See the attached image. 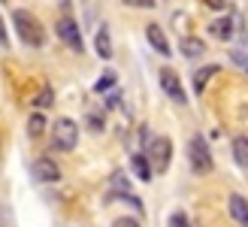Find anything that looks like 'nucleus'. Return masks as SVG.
Wrapping results in <instances>:
<instances>
[{
    "label": "nucleus",
    "mask_w": 248,
    "mask_h": 227,
    "mask_svg": "<svg viewBox=\"0 0 248 227\" xmlns=\"http://www.w3.org/2000/svg\"><path fill=\"white\" fill-rule=\"evenodd\" d=\"M12 21H16V28H18V36L28 46H43L46 43V31H43V24L36 21L31 12H24V9H16L12 12Z\"/></svg>",
    "instance_id": "f257e3e1"
},
{
    "label": "nucleus",
    "mask_w": 248,
    "mask_h": 227,
    "mask_svg": "<svg viewBox=\"0 0 248 227\" xmlns=\"http://www.w3.org/2000/svg\"><path fill=\"white\" fill-rule=\"evenodd\" d=\"M55 148L58 151H73L79 143V128H76V121L73 118H58L55 121Z\"/></svg>",
    "instance_id": "f03ea898"
},
{
    "label": "nucleus",
    "mask_w": 248,
    "mask_h": 227,
    "mask_svg": "<svg viewBox=\"0 0 248 227\" xmlns=\"http://www.w3.org/2000/svg\"><path fill=\"white\" fill-rule=\"evenodd\" d=\"M170 158H172V143L167 140V136H157V140L152 143V148H148V163H152V173L155 176L167 173Z\"/></svg>",
    "instance_id": "7ed1b4c3"
},
{
    "label": "nucleus",
    "mask_w": 248,
    "mask_h": 227,
    "mask_svg": "<svg viewBox=\"0 0 248 227\" xmlns=\"http://www.w3.org/2000/svg\"><path fill=\"white\" fill-rule=\"evenodd\" d=\"M188 158H191L194 173L206 176L209 170H212V155H209V148H206V143L200 140V136H191V143H188Z\"/></svg>",
    "instance_id": "20e7f679"
},
{
    "label": "nucleus",
    "mask_w": 248,
    "mask_h": 227,
    "mask_svg": "<svg viewBox=\"0 0 248 227\" xmlns=\"http://www.w3.org/2000/svg\"><path fill=\"white\" fill-rule=\"evenodd\" d=\"M160 88H164V91L176 100V103H188V94H185V88H182V82H179L176 70H170V67L160 70Z\"/></svg>",
    "instance_id": "39448f33"
},
{
    "label": "nucleus",
    "mask_w": 248,
    "mask_h": 227,
    "mask_svg": "<svg viewBox=\"0 0 248 227\" xmlns=\"http://www.w3.org/2000/svg\"><path fill=\"white\" fill-rule=\"evenodd\" d=\"M58 36L73 49V52L82 55V33H79V24L73 21V18H61L58 21Z\"/></svg>",
    "instance_id": "423d86ee"
},
{
    "label": "nucleus",
    "mask_w": 248,
    "mask_h": 227,
    "mask_svg": "<svg viewBox=\"0 0 248 227\" xmlns=\"http://www.w3.org/2000/svg\"><path fill=\"white\" fill-rule=\"evenodd\" d=\"M33 179L36 182H58L61 179V170H58V163L55 161H48V158H40V161H33Z\"/></svg>",
    "instance_id": "0eeeda50"
},
{
    "label": "nucleus",
    "mask_w": 248,
    "mask_h": 227,
    "mask_svg": "<svg viewBox=\"0 0 248 227\" xmlns=\"http://www.w3.org/2000/svg\"><path fill=\"white\" fill-rule=\"evenodd\" d=\"M145 36H148V43L157 49V55H170V43H167V36H164V31H160L157 24H148Z\"/></svg>",
    "instance_id": "6e6552de"
},
{
    "label": "nucleus",
    "mask_w": 248,
    "mask_h": 227,
    "mask_svg": "<svg viewBox=\"0 0 248 227\" xmlns=\"http://www.w3.org/2000/svg\"><path fill=\"white\" fill-rule=\"evenodd\" d=\"M179 49H182V55H185V58H197V55H203V52H206V43H203V40H197V36H182Z\"/></svg>",
    "instance_id": "1a4fd4ad"
},
{
    "label": "nucleus",
    "mask_w": 248,
    "mask_h": 227,
    "mask_svg": "<svg viewBox=\"0 0 248 227\" xmlns=\"http://www.w3.org/2000/svg\"><path fill=\"white\" fill-rule=\"evenodd\" d=\"M230 215L239 221V227H248V203H245L239 194L230 197Z\"/></svg>",
    "instance_id": "9d476101"
},
{
    "label": "nucleus",
    "mask_w": 248,
    "mask_h": 227,
    "mask_svg": "<svg viewBox=\"0 0 248 227\" xmlns=\"http://www.w3.org/2000/svg\"><path fill=\"white\" fill-rule=\"evenodd\" d=\"M130 167H133V173L140 176L142 182L152 179V163H148V158H145V155H133V158H130Z\"/></svg>",
    "instance_id": "9b49d317"
},
{
    "label": "nucleus",
    "mask_w": 248,
    "mask_h": 227,
    "mask_svg": "<svg viewBox=\"0 0 248 227\" xmlns=\"http://www.w3.org/2000/svg\"><path fill=\"white\" fill-rule=\"evenodd\" d=\"M218 70H221L218 64H206V67H203L200 73L194 76V88H197V94H200V91H206V85H209V79H212V76H215Z\"/></svg>",
    "instance_id": "f8f14e48"
},
{
    "label": "nucleus",
    "mask_w": 248,
    "mask_h": 227,
    "mask_svg": "<svg viewBox=\"0 0 248 227\" xmlns=\"http://www.w3.org/2000/svg\"><path fill=\"white\" fill-rule=\"evenodd\" d=\"M94 46H97V55H100V58H112V40H109V31H106V28L97 31Z\"/></svg>",
    "instance_id": "ddd939ff"
},
{
    "label": "nucleus",
    "mask_w": 248,
    "mask_h": 227,
    "mask_svg": "<svg viewBox=\"0 0 248 227\" xmlns=\"http://www.w3.org/2000/svg\"><path fill=\"white\" fill-rule=\"evenodd\" d=\"M233 158H236V163L248 167V136H239V140H233Z\"/></svg>",
    "instance_id": "4468645a"
},
{
    "label": "nucleus",
    "mask_w": 248,
    "mask_h": 227,
    "mask_svg": "<svg viewBox=\"0 0 248 227\" xmlns=\"http://www.w3.org/2000/svg\"><path fill=\"white\" fill-rule=\"evenodd\" d=\"M43 130H46V118L36 112V115H31V121H28V136L36 140V136H43Z\"/></svg>",
    "instance_id": "2eb2a0df"
},
{
    "label": "nucleus",
    "mask_w": 248,
    "mask_h": 227,
    "mask_svg": "<svg viewBox=\"0 0 248 227\" xmlns=\"http://www.w3.org/2000/svg\"><path fill=\"white\" fill-rule=\"evenodd\" d=\"M209 31H212V36H218V40H230V36H233V31H230V18H224V21H215Z\"/></svg>",
    "instance_id": "dca6fc26"
},
{
    "label": "nucleus",
    "mask_w": 248,
    "mask_h": 227,
    "mask_svg": "<svg viewBox=\"0 0 248 227\" xmlns=\"http://www.w3.org/2000/svg\"><path fill=\"white\" fill-rule=\"evenodd\" d=\"M115 79H118L115 73H103V76H100V82L94 85V91H97V94H103V91H109V88L115 85Z\"/></svg>",
    "instance_id": "f3484780"
},
{
    "label": "nucleus",
    "mask_w": 248,
    "mask_h": 227,
    "mask_svg": "<svg viewBox=\"0 0 248 227\" xmlns=\"http://www.w3.org/2000/svg\"><path fill=\"white\" fill-rule=\"evenodd\" d=\"M52 100H55V94H52V88H43V94L36 97V106H40V109H46V106H52Z\"/></svg>",
    "instance_id": "a211bd4d"
},
{
    "label": "nucleus",
    "mask_w": 248,
    "mask_h": 227,
    "mask_svg": "<svg viewBox=\"0 0 248 227\" xmlns=\"http://www.w3.org/2000/svg\"><path fill=\"white\" fill-rule=\"evenodd\" d=\"M170 227H188V218H185V212H172V215H170Z\"/></svg>",
    "instance_id": "6ab92c4d"
},
{
    "label": "nucleus",
    "mask_w": 248,
    "mask_h": 227,
    "mask_svg": "<svg viewBox=\"0 0 248 227\" xmlns=\"http://www.w3.org/2000/svg\"><path fill=\"white\" fill-rule=\"evenodd\" d=\"M124 6H133V9H145V6H155V0H124Z\"/></svg>",
    "instance_id": "aec40b11"
},
{
    "label": "nucleus",
    "mask_w": 248,
    "mask_h": 227,
    "mask_svg": "<svg viewBox=\"0 0 248 227\" xmlns=\"http://www.w3.org/2000/svg\"><path fill=\"white\" fill-rule=\"evenodd\" d=\"M206 6H209V9H215V12H224L230 3H221V0H206Z\"/></svg>",
    "instance_id": "412c9836"
},
{
    "label": "nucleus",
    "mask_w": 248,
    "mask_h": 227,
    "mask_svg": "<svg viewBox=\"0 0 248 227\" xmlns=\"http://www.w3.org/2000/svg\"><path fill=\"white\" fill-rule=\"evenodd\" d=\"M112 227H140V221H136V218H118Z\"/></svg>",
    "instance_id": "4be33fe9"
},
{
    "label": "nucleus",
    "mask_w": 248,
    "mask_h": 227,
    "mask_svg": "<svg viewBox=\"0 0 248 227\" xmlns=\"http://www.w3.org/2000/svg\"><path fill=\"white\" fill-rule=\"evenodd\" d=\"M230 58H233V61H236V64H239V67H245V70H248V58H245L242 52H230Z\"/></svg>",
    "instance_id": "5701e85b"
}]
</instances>
